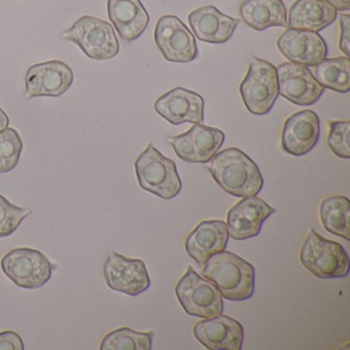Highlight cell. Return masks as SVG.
<instances>
[{"label": "cell", "instance_id": "cell-1", "mask_svg": "<svg viewBox=\"0 0 350 350\" xmlns=\"http://www.w3.org/2000/svg\"><path fill=\"white\" fill-rule=\"evenodd\" d=\"M208 170L215 182L235 198L257 196L263 188L264 179L258 165L235 147L217 152Z\"/></svg>", "mask_w": 350, "mask_h": 350}, {"label": "cell", "instance_id": "cell-2", "mask_svg": "<svg viewBox=\"0 0 350 350\" xmlns=\"http://www.w3.org/2000/svg\"><path fill=\"white\" fill-rule=\"evenodd\" d=\"M204 265L202 275L215 284L222 298L239 302L255 293V268L239 255L224 250Z\"/></svg>", "mask_w": 350, "mask_h": 350}, {"label": "cell", "instance_id": "cell-3", "mask_svg": "<svg viewBox=\"0 0 350 350\" xmlns=\"http://www.w3.org/2000/svg\"><path fill=\"white\" fill-rule=\"evenodd\" d=\"M302 265L321 280L348 275L350 260L347 252L337 241L325 239L311 228L299 253Z\"/></svg>", "mask_w": 350, "mask_h": 350}, {"label": "cell", "instance_id": "cell-4", "mask_svg": "<svg viewBox=\"0 0 350 350\" xmlns=\"http://www.w3.org/2000/svg\"><path fill=\"white\" fill-rule=\"evenodd\" d=\"M135 171L141 188L163 200H172L181 192L175 161L161 154L152 143L135 161Z\"/></svg>", "mask_w": 350, "mask_h": 350}, {"label": "cell", "instance_id": "cell-5", "mask_svg": "<svg viewBox=\"0 0 350 350\" xmlns=\"http://www.w3.org/2000/svg\"><path fill=\"white\" fill-rule=\"evenodd\" d=\"M63 38L77 44L92 60H110L120 53L111 24L93 16L79 18L63 33Z\"/></svg>", "mask_w": 350, "mask_h": 350}, {"label": "cell", "instance_id": "cell-6", "mask_svg": "<svg viewBox=\"0 0 350 350\" xmlns=\"http://www.w3.org/2000/svg\"><path fill=\"white\" fill-rule=\"evenodd\" d=\"M239 92L243 104L252 114H267L280 95L275 67L267 61L250 57L249 68Z\"/></svg>", "mask_w": 350, "mask_h": 350}, {"label": "cell", "instance_id": "cell-7", "mask_svg": "<svg viewBox=\"0 0 350 350\" xmlns=\"http://www.w3.org/2000/svg\"><path fill=\"white\" fill-rule=\"evenodd\" d=\"M0 266L16 286L27 290L44 286L56 268L44 253L30 247H18L8 252Z\"/></svg>", "mask_w": 350, "mask_h": 350}, {"label": "cell", "instance_id": "cell-8", "mask_svg": "<svg viewBox=\"0 0 350 350\" xmlns=\"http://www.w3.org/2000/svg\"><path fill=\"white\" fill-rule=\"evenodd\" d=\"M175 292L185 312L192 317L208 319L221 314L224 309L218 288L190 266L178 282Z\"/></svg>", "mask_w": 350, "mask_h": 350}, {"label": "cell", "instance_id": "cell-9", "mask_svg": "<svg viewBox=\"0 0 350 350\" xmlns=\"http://www.w3.org/2000/svg\"><path fill=\"white\" fill-rule=\"evenodd\" d=\"M104 278L108 288L136 297L148 290L150 278L144 261L110 252L104 263Z\"/></svg>", "mask_w": 350, "mask_h": 350}, {"label": "cell", "instance_id": "cell-10", "mask_svg": "<svg viewBox=\"0 0 350 350\" xmlns=\"http://www.w3.org/2000/svg\"><path fill=\"white\" fill-rule=\"evenodd\" d=\"M225 135L216 128L196 124L189 131L167 139L181 161L192 163H206L220 150Z\"/></svg>", "mask_w": 350, "mask_h": 350}, {"label": "cell", "instance_id": "cell-11", "mask_svg": "<svg viewBox=\"0 0 350 350\" xmlns=\"http://www.w3.org/2000/svg\"><path fill=\"white\" fill-rule=\"evenodd\" d=\"M154 40L165 60L188 63L198 57L196 38L185 24L175 16H163L157 21Z\"/></svg>", "mask_w": 350, "mask_h": 350}, {"label": "cell", "instance_id": "cell-12", "mask_svg": "<svg viewBox=\"0 0 350 350\" xmlns=\"http://www.w3.org/2000/svg\"><path fill=\"white\" fill-rule=\"evenodd\" d=\"M75 81L72 69L59 60L32 65L26 72V96L60 97L66 93Z\"/></svg>", "mask_w": 350, "mask_h": 350}, {"label": "cell", "instance_id": "cell-13", "mask_svg": "<svg viewBox=\"0 0 350 350\" xmlns=\"http://www.w3.org/2000/svg\"><path fill=\"white\" fill-rule=\"evenodd\" d=\"M278 93L299 106H310L319 101L325 88L303 65L282 63L276 68Z\"/></svg>", "mask_w": 350, "mask_h": 350}, {"label": "cell", "instance_id": "cell-14", "mask_svg": "<svg viewBox=\"0 0 350 350\" xmlns=\"http://www.w3.org/2000/svg\"><path fill=\"white\" fill-rule=\"evenodd\" d=\"M276 208L257 196L243 198L227 213L229 237L234 241H245L257 237L262 225Z\"/></svg>", "mask_w": 350, "mask_h": 350}, {"label": "cell", "instance_id": "cell-15", "mask_svg": "<svg viewBox=\"0 0 350 350\" xmlns=\"http://www.w3.org/2000/svg\"><path fill=\"white\" fill-rule=\"evenodd\" d=\"M276 46L290 63L303 66H315L327 58V44L317 32L288 28L278 38Z\"/></svg>", "mask_w": 350, "mask_h": 350}, {"label": "cell", "instance_id": "cell-16", "mask_svg": "<svg viewBox=\"0 0 350 350\" xmlns=\"http://www.w3.org/2000/svg\"><path fill=\"white\" fill-rule=\"evenodd\" d=\"M193 334L200 343L211 350H241L245 340L241 323L222 313L198 321Z\"/></svg>", "mask_w": 350, "mask_h": 350}, {"label": "cell", "instance_id": "cell-17", "mask_svg": "<svg viewBox=\"0 0 350 350\" xmlns=\"http://www.w3.org/2000/svg\"><path fill=\"white\" fill-rule=\"evenodd\" d=\"M321 136L319 118L312 110H302L286 118L282 131V147L293 157L310 152Z\"/></svg>", "mask_w": 350, "mask_h": 350}, {"label": "cell", "instance_id": "cell-18", "mask_svg": "<svg viewBox=\"0 0 350 350\" xmlns=\"http://www.w3.org/2000/svg\"><path fill=\"white\" fill-rule=\"evenodd\" d=\"M204 100L196 92L175 88L155 101L154 109L161 118L173 124L204 122Z\"/></svg>", "mask_w": 350, "mask_h": 350}, {"label": "cell", "instance_id": "cell-19", "mask_svg": "<svg viewBox=\"0 0 350 350\" xmlns=\"http://www.w3.org/2000/svg\"><path fill=\"white\" fill-rule=\"evenodd\" d=\"M228 239L226 222L202 221L186 237L185 250L198 265H204L215 254L226 249Z\"/></svg>", "mask_w": 350, "mask_h": 350}, {"label": "cell", "instance_id": "cell-20", "mask_svg": "<svg viewBox=\"0 0 350 350\" xmlns=\"http://www.w3.org/2000/svg\"><path fill=\"white\" fill-rule=\"evenodd\" d=\"M188 22L198 40L214 44L228 42L239 24V19L224 15L213 5L191 12Z\"/></svg>", "mask_w": 350, "mask_h": 350}, {"label": "cell", "instance_id": "cell-21", "mask_svg": "<svg viewBox=\"0 0 350 350\" xmlns=\"http://www.w3.org/2000/svg\"><path fill=\"white\" fill-rule=\"evenodd\" d=\"M108 17L120 38L136 40L148 27L149 15L140 0H107Z\"/></svg>", "mask_w": 350, "mask_h": 350}, {"label": "cell", "instance_id": "cell-22", "mask_svg": "<svg viewBox=\"0 0 350 350\" xmlns=\"http://www.w3.org/2000/svg\"><path fill=\"white\" fill-rule=\"evenodd\" d=\"M337 11L323 0H297L288 11V27L319 32L334 23Z\"/></svg>", "mask_w": 350, "mask_h": 350}, {"label": "cell", "instance_id": "cell-23", "mask_svg": "<svg viewBox=\"0 0 350 350\" xmlns=\"http://www.w3.org/2000/svg\"><path fill=\"white\" fill-rule=\"evenodd\" d=\"M239 15L249 27L262 31L270 27H286V8L282 0H243Z\"/></svg>", "mask_w": 350, "mask_h": 350}, {"label": "cell", "instance_id": "cell-24", "mask_svg": "<svg viewBox=\"0 0 350 350\" xmlns=\"http://www.w3.org/2000/svg\"><path fill=\"white\" fill-rule=\"evenodd\" d=\"M350 200L344 196H334L325 198L319 206V219L327 232L350 239Z\"/></svg>", "mask_w": 350, "mask_h": 350}, {"label": "cell", "instance_id": "cell-25", "mask_svg": "<svg viewBox=\"0 0 350 350\" xmlns=\"http://www.w3.org/2000/svg\"><path fill=\"white\" fill-rule=\"evenodd\" d=\"M313 68L315 79L323 88L346 94L350 90V62L347 57L325 59Z\"/></svg>", "mask_w": 350, "mask_h": 350}, {"label": "cell", "instance_id": "cell-26", "mask_svg": "<svg viewBox=\"0 0 350 350\" xmlns=\"http://www.w3.org/2000/svg\"><path fill=\"white\" fill-rule=\"evenodd\" d=\"M152 332H136L120 327L108 333L100 344L101 350H151Z\"/></svg>", "mask_w": 350, "mask_h": 350}, {"label": "cell", "instance_id": "cell-27", "mask_svg": "<svg viewBox=\"0 0 350 350\" xmlns=\"http://www.w3.org/2000/svg\"><path fill=\"white\" fill-rule=\"evenodd\" d=\"M23 150V141L15 129L8 126L0 131V174L13 171Z\"/></svg>", "mask_w": 350, "mask_h": 350}, {"label": "cell", "instance_id": "cell-28", "mask_svg": "<svg viewBox=\"0 0 350 350\" xmlns=\"http://www.w3.org/2000/svg\"><path fill=\"white\" fill-rule=\"evenodd\" d=\"M30 215V208H20L0 194V239L15 233L24 219Z\"/></svg>", "mask_w": 350, "mask_h": 350}, {"label": "cell", "instance_id": "cell-29", "mask_svg": "<svg viewBox=\"0 0 350 350\" xmlns=\"http://www.w3.org/2000/svg\"><path fill=\"white\" fill-rule=\"evenodd\" d=\"M327 143L329 148L340 159H350L349 140L350 122H329Z\"/></svg>", "mask_w": 350, "mask_h": 350}, {"label": "cell", "instance_id": "cell-30", "mask_svg": "<svg viewBox=\"0 0 350 350\" xmlns=\"http://www.w3.org/2000/svg\"><path fill=\"white\" fill-rule=\"evenodd\" d=\"M340 23V38L339 49L340 51L349 58V46H350V16L347 14H341L339 16Z\"/></svg>", "mask_w": 350, "mask_h": 350}, {"label": "cell", "instance_id": "cell-31", "mask_svg": "<svg viewBox=\"0 0 350 350\" xmlns=\"http://www.w3.org/2000/svg\"><path fill=\"white\" fill-rule=\"evenodd\" d=\"M23 340L14 331L0 332V350H24Z\"/></svg>", "mask_w": 350, "mask_h": 350}, {"label": "cell", "instance_id": "cell-32", "mask_svg": "<svg viewBox=\"0 0 350 350\" xmlns=\"http://www.w3.org/2000/svg\"><path fill=\"white\" fill-rule=\"evenodd\" d=\"M334 8L336 11L348 12L350 10V0H323Z\"/></svg>", "mask_w": 350, "mask_h": 350}, {"label": "cell", "instance_id": "cell-33", "mask_svg": "<svg viewBox=\"0 0 350 350\" xmlns=\"http://www.w3.org/2000/svg\"><path fill=\"white\" fill-rule=\"evenodd\" d=\"M10 118L5 111L0 107V131L5 130L9 126Z\"/></svg>", "mask_w": 350, "mask_h": 350}]
</instances>
